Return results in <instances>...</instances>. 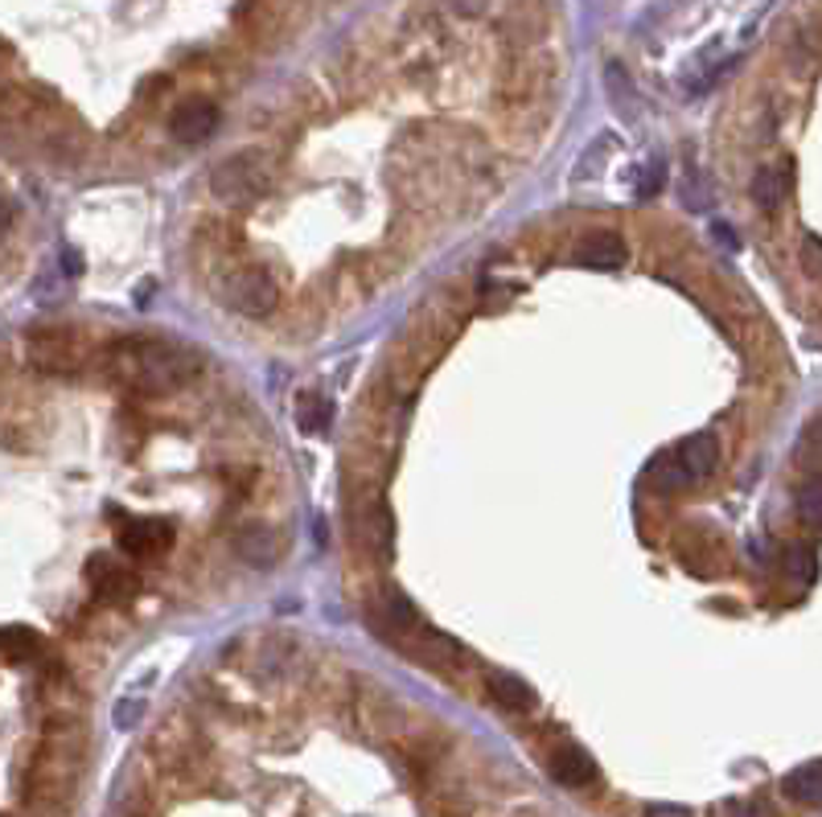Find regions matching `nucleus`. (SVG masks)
Wrapping results in <instances>:
<instances>
[{"label": "nucleus", "instance_id": "a878e982", "mask_svg": "<svg viewBox=\"0 0 822 817\" xmlns=\"http://www.w3.org/2000/svg\"><path fill=\"white\" fill-rule=\"evenodd\" d=\"M642 817H695V814L687 809V805H649Z\"/></svg>", "mask_w": 822, "mask_h": 817}, {"label": "nucleus", "instance_id": "bb28decb", "mask_svg": "<svg viewBox=\"0 0 822 817\" xmlns=\"http://www.w3.org/2000/svg\"><path fill=\"white\" fill-rule=\"evenodd\" d=\"M448 4H452L457 13H465V17H477L486 4H490V0H448Z\"/></svg>", "mask_w": 822, "mask_h": 817}, {"label": "nucleus", "instance_id": "0eeeda50", "mask_svg": "<svg viewBox=\"0 0 822 817\" xmlns=\"http://www.w3.org/2000/svg\"><path fill=\"white\" fill-rule=\"evenodd\" d=\"M375 629L383 632V637L391 632L399 646H407V641H412V637L424 629V620H419L416 604L407 600V596H399V591H387V596H383V604H378V612H375Z\"/></svg>", "mask_w": 822, "mask_h": 817}, {"label": "nucleus", "instance_id": "f3484780", "mask_svg": "<svg viewBox=\"0 0 822 817\" xmlns=\"http://www.w3.org/2000/svg\"><path fill=\"white\" fill-rule=\"evenodd\" d=\"M296 423H301L304 436H325L333 423V402L318 390H304L296 399Z\"/></svg>", "mask_w": 822, "mask_h": 817}, {"label": "nucleus", "instance_id": "39448f33", "mask_svg": "<svg viewBox=\"0 0 822 817\" xmlns=\"http://www.w3.org/2000/svg\"><path fill=\"white\" fill-rule=\"evenodd\" d=\"M116 546L128 559H157L160 551L174 546V526L160 517H128L116 531Z\"/></svg>", "mask_w": 822, "mask_h": 817}, {"label": "nucleus", "instance_id": "9d476101", "mask_svg": "<svg viewBox=\"0 0 822 817\" xmlns=\"http://www.w3.org/2000/svg\"><path fill=\"white\" fill-rule=\"evenodd\" d=\"M572 259H576V268H592V272H617V268H625V243H621V234H613V230H601V234L584 239Z\"/></svg>", "mask_w": 822, "mask_h": 817}, {"label": "nucleus", "instance_id": "9b49d317", "mask_svg": "<svg viewBox=\"0 0 822 817\" xmlns=\"http://www.w3.org/2000/svg\"><path fill=\"white\" fill-rule=\"evenodd\" d=\"M675 452H678V460H683L687 476H691V485H704L707 476L716 473V464H720V444H716L711 431H695L691 440H683Z\"/></svg>", "mask_w": 822, "mask_h": 817}, {"label": "nucleus", "instance_id": "f03ea898", "mask_svg": "<svg viewBox=\"0 0 822 817\" xmlns=\"http://www.w3.org/2000/svg\"><path fill=\"white\" fill-rule=\"evenodd\" d=\"M272 186V160L260 148H243L210 172V189L218 201H251Z\"/></svg>", "mask_w": 822, "mask_h": 817}, {"label": "nucleus", "instance_id": "393cba45", "mask_svg": "<svg viewBox=\"0 0 822 817\" xmlns=\"http://www.w3.org/2000/svg\"><path fill=\"white\" fill-rule=\"evenodd\" d=\"M663 189V165H646L637 177V198H654Z\"/></svg>", "mask_w": 822, "mask_h": 817}, {"label": "nucleus", "instance_id": "b1692460", "mask_svg": "<svg viewBox=\"0 0 822 817\" xmlns=\"http://www.w3.org/2000/svg\"><path fill=\"white\" fill-rule=\"evenodd\" d=\"M802 268L822 275V239L819 234H807V239H802Z\"/></svg>", "mask_w": 822, "mask_h": 817}, {"label": "nucleus", "instance_id": "412c9836", "mask_svg": "<svg viewBox=\"0 0 822 817\" xmlns=\"http://www.w3.org/2000/svg\"><path fill=\"white\" fill-rule=\"evenodd\" d=\"M391 538H395V514H391L387 502H375V510H371V543H375V551H391Z\"/></svg>", "mask_w": 822, "mask_h": 817}, {"label": "nucleus", "instance_id": "1a4fd4ad", "mask_svg": "<svg viewBox=\"0 0 822 817\" xmlns=\"http://www.w3.org/2000/svg\"><path fill=\"white\" fill-rule=\"evenodd\" d=\"M551 776L568 789H589L596 781V761L580 744H563L551 752Z\"/></svg>", "mask_w": 822, "mask_h": 817}, {"label": "nucleus", "instance_id": "6e6552de", "mask_svg": "<svg viewBox=\"0 0 822 817\" xmlns=\"http://www.w3.org/2000/svg\"><path fill=\"white\" fill-rule=\"evenodd\" d=\"M218 128V107L206 99H189L181 103L174 115H169V132H174L181 144H202L210 140Z\"/></svg>", "mask_w": 822, "mask_h": 817}, {"label": "nucleus", "instance_id": "f8f14e48", "mask_svg": "<svg viewBox=\"0 0 822 817\" xmlns=\"http://www.w3.org/2000/svg\"><path fill=\"white\" fill-rule=\"evenodd\" d=\"M235 555L247 563V567H275V559H280V538H275L268 526H243V531H235Z\"/></svg>", "mask_w": 822, "mask_h": 817}, {"label": "nucleus", "instance_id": "aec40b11", "mask_svg": "<svg viewBox=\"0 0 822 817\" xmlns=\"http://www.w3.org/2000/svg\"><path fill=\"white\" fill-rule=\"evenodd\" d=\"M38 649H42V637L33 629H25V625H9V629H4V658L13 661V666L30 661Z\"/></svg>", "mask_w": 822, "mask_h": 817}, {"label": "nucleus", "instance_id": "f257e3e1", "mask_svg": "<svg viewBox=\"0 0 822 817\" xmlns=\"http://www.w3.org/2000/svg\"><path fill=\"white\" fill-rule=\"evenodd\" d=\"M107 370L119 387L141 395H169L198 374V358L169 337H119L107 349Z\"/></svg>", "mask_w": 822, "mask_h": 817}, {"label": "nucleus", "instance_id": "6ab92c4d", "mask_svg": "<svg viewBox=\"0 0 822 817\" xmlns=\"http://www.w3.org/2000/svg\"><path fill=\"white\" fill-rule=\"evenodd\" d=\"M798 522L807 531H822V476H810L807 485L798 489Z\"/></svg>", "mask_w": 822, "mask_h": 817}, {"label": "nucleus", "instance_id": "20e7f679", "mask_svg": "<svg viewBox=\"0 0 822 817\" xmlns=\"http://www.w3.org/2000/svg\"><path fill=\"white\" fill-rule=\"evenodd\" d=\"M25 354L38 370L45 374H66L83 362V349H79V333L74 329H33L25 337Z\"/></svg>", "mask_w": 822, "mask_h": 817}, {"label": "nucleus", "instance_id": "7ed1b4c3", "mask_svg": "<svg viewBox=\"0 0 822 817\" xmlns=\"http://www.w3.org/2000/svg\"><path fill=\"white\" fill-rule=\"evenodd\" d=\"M218 296L239 316H268L275 308V301H280L275 280L263 268H239V272H231L222 280V287H218Z\"/></svg>", "mask_w": 822, "mask_h": 817}, {"label": "nucleus", "instance_id": "a211bd4d", "mask_svg": "<svg viewBox=\"0 0 822 817\" xmlns=\"http://www.w3.org/2000/svg\"><path fill=\"white\" fill-rule=\"evenodd\" d=\"M649 481L663 489V493H675V489H687L691 485V476H687V469H683V460H678V452H663V457L649 460Z\"/></svg>", "mask_w": 822, "mask_h": 817}, {"label": "nucleus", "instance_id": "ddd939ff", "mask_svg": "<svg viewBox=\"0 0 822 817\" xmlns=\"http://www.w3.org/2000/svg\"><path fill=\"white\" fill-rule=\"evenodd\" d=\"M486 690H490L493 703L506 706V711H531V706L539 703V694H534L531 682L519 674H510V670H493V674L486 678Z\"/></svg>", "mask_w": 822, "mask_h": 817}, {"label": "nucleus", "instance_id": "4468645a", "mask_svg": "<svg viewBox=\"0 0 822 817\" xmlns=\"http://www.w3.org/2000/svg\"><path fill=\"white\" fill-rule=\"evenodd\" d=\"M407 649H412V658H419L424 666H436V670H440V666H457V658H465V649L457 646L452 637L428 629V625L407 641Z\"/></svg>", "mask_w": 822, "mask_h": 817}, {"label": "nucleus", "instance_id": "423d86ee", "mask_svg": "<svg viewBox=\"0 0 822 817\" xmlns=\"http://www.w3.org/2000/svg\"><path fill=\"white\" fill-rule=\"evenodd\" d=\"M87 579H91V588H95V596H103V600H112V604H124L136 596V575H132L124 563L112 559V555H91Z\"/></svg>", "mask_w": 822, "mask_h": 817}, {"label": "nucleus", "instance_id": "4be33fe9", "mask_svg": "<svg viewBox=\"0 0 822 817\" xmlns=\"http://www.w3.org/2000/svg\"><path fill=\"white\" fill-rule=\"evenodd\" d=\"M790 575L798 579V584H814V575H819V555H814L810 546H793V551H790Z\"/></svg>", "mask_w": 822, "mask_h": 817}, {"label": "nucleus", "instance_id": "dca6fc26", "mask_svg": "<svg viewBox=\"0 0 822 817\" xmlns=\"http://www.w3.org/2000/svg\"><path fill=\"white\" fill-rule=\"evenodd\" d=\"M790 193V172H781L778 165H764L752 172V201L761 206L764 214H773Z\"/></svg>", "mask_w": 822, "mask_h": 817}, {"label": "nucleus", "instance_id": "5701e85b", "mask_svg": "<svg viewBox=\"0 0 822 817\" xmlns=\"http://www.w3.org/2000/svg\"><path fill=\"white\" fill-rule=\"evenodd\" d=\"M145 719V699H119L116 711H112V723H116L119 732H128V727H136Z\"/></svg>", "mask_w": 822, "mask_h": 817}, {"label": "nucleus", "instance_id": "2eb2a0df", "mask_svg": "<svg viewBox=\"0 0 822 817\" xmlns=\"http://www.w3.org/2000/svg\"><path fill=\"white\" fill-rule=\"evenodd\" d=\"M781 793H785L793 805H822V761L798 764L793 773H785Z\"/></svg>", "mask_w": 822, "mask_h": 817}]
</instances>
